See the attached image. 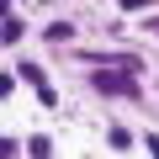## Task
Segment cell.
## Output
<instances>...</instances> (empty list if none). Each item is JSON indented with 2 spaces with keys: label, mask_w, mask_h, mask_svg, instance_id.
<instances>
[{
  "label": "cell",
  "mask_w": 159,
  "mask_h": 159,
  "mask_svg": "<svg viewBox=\"0 0 159 159\" xmlns=\"http://www.w3.org/2000/svg\"><path fill=\"white\" fill-rule=\"evenodd\" d=\"M96 90H133V80H127V74H106V69H96Z\"/></svg>",
  "instance_id": "1"
}]
</instances>
